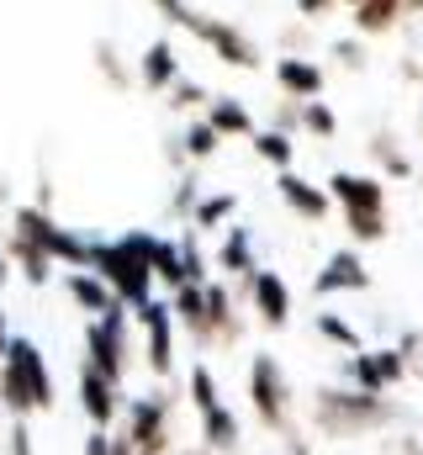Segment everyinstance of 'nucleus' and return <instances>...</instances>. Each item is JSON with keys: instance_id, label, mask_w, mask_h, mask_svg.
<instances>
[{"instance_id": "dca6fc26", "label": "nucleus", "mask_w": 423, "mask_h": 455, "mask_svg": "<svg viewBox=\"0 0 423 455\" xmlns=\"http://www.w3.org/2000/svg\"><path fill=\"white\" fill-rule=\"evenodd\" d=\"M275 85H281V96H291V101H317L323 85H328V69H323L317 59H302V53H281V59H275Z\"/></svg>"}, {"instance_id": "f3484780", "label": "nucleus", "mask_w": 423, "mask_h": 455, "mask_svg": "<svg viewBox=\"0 0 423 455\" xmlns=\"http://www.w3.org/2000/svg\"><path fill=\"white\" fill-rule=\"evenodd\" d=\"M207 323H212V349H233L243 339V318H238V297L222 286V281H207Z\"/></svg>"}, {"instance_id": "20e7f679", "label": "nucleus", "mask_w": 423, "mask_h": 455, "mask_svg": "<svg viewBox=\"0 0 423 455\" xmlns=\"http://www.w3.org/2000/svg\"><path fill=\"white\" fill-rule=\"evenodd\" d=\"M122 440L138 455L175 451V392H148V397L122 403Z\"/></svg>"}, {"instance_id": "a878e982", "label": "nucleus", "mask_w": 423, "mask_h": 455, "mask_svg": "<svg viewBox=\"0 0 423 455\" xmlns=\"http://www.w3.org/2000/svg\"><path fill=\"white\" fill-rule=\"evenodd\" d=\"M365 154L376 159V175L381 180H408L413 175V159H408V148L397 143V132H371V143H365Z\"/></svg>"}, {"instance_id": "09e8293b", "label": "nucleus", "mask_w": 423, "mask_h": 455, "mask_svg": "<svg viewBox=\"0 0 423 455\" xmlns=\"http://www.w3.org/2000/svg\"><path fill=\"white\" fill-rule=\"evenodd\" d=\"M85 455H111V429H91L85 435Z\"/></svg>"}, {"instance_id": "603ef678", "label": "nucleus", "mask_w": 423, "mask_h": 455, "mask_svg": "<svg viewBox=\"0 0 423 455\" xmlns=\"http://www.w3.org/2000/svg\"><path fill=\"white\" fill-rule=\"evenodd\" d=\"M11 212V180H5V170H0V218Z\"/></svg>"}, {"instance_id": "9b49d317", "label": "nucleus", "mask_w": 423, "mask_h": 455, "mask_svg": "<svg viewBox=\"0 0 423 455\" xmlns=\"http://www.w3.org/2000/svg\"><path fill=\"white\" fill-rule=\"evenodd\" d=\"M275 196H281V207L291 212V218H302V223H323L328 212H333V196L307 180V175H297V170H275Z\"/></svg>"}, {"instance_id": "473e14b6", "label": "nucleus", "mask_w": 423, "mask_h": 455, "mask_svg": "<svg viewBox=\"0 0 423 455\" xmlns=\"http://www.w3.org/2000/svg\"><path fill=\"white\" fill-rule=\"evenodd\" d=\"M233 212H238V196L233 191H212L196 202V212H191V228L202 233V228H227L233 223Z\"/></svg>"}, {"instance_id": "6ab92c4d", "label": "nucleus", "mask_w": 423, "mask_h": 455, "mask_svg": "<svg viewBox=\"0 0 423 455\" xmlns=\"http://www.w3.org/2000/svg\"><path fill=\"white\" fill-rule=\"evenodd\" d=\"M64 291H69V302H75L80 313H91V318H106V313L127 307V302H116V291L106 286L96 270H64Z\"/></svg>"}, {"instance_id": "13d9d810", "label": "nucleus", "mask_w": 423, "mask_h": 455, "mask_svg": "<svg viewBox=\"0 0 423 455\" xmlns=\"http://www.w3.org/2000/svg\"><path fill=\"white\" fill-rule=\"evenodd\" d=\"M413 11H419V16H423V0H413Z\"/></svg>"}, {"instance_id": "7ed1b4c3", "label": "nucleus", "mask_w": 423, "mask_h": 455, "mask_svg": "<svg viewBox=\"0 0 423 455\" xmlns=\"http://www.w3.org/2000/svg\"><path fill=\"white\" fill-rule=\"evenodd\" d=\"M11 233H21V238L37 243L53 265H69V270H91V259H96V243H91V238H80L75 228H59L53 212H43V207H32V202L11 207Z\"/></svg>"}, {"instance_id": "aec40b11", "label": "nucleus", "mask_w": 423, "mask_h": 455, "mask_svg": "<svg viewBox=\"0 0 423 455\" xmlns=\"http://www.w3.org/2000/svg\"><path fill=\"white\" fill-rule=\"evenodd\" d=\"M170 313H175V329H180V334H191L202 349H212L207 291H202V286H175V291H170Z\"/></svg>"}, {"instance_id": "a19ab883", "label": "nucleus", "mask_w": 423, "mask_h": 455, "mask_svg": "<svg viewBox=\"0 0 423 455\" xmlns=\"http://www.w3.org/2000/svg\"><path fill=\"white\" fill-rule=\"evenodd\" d=\"M270 127H275V132H286V138H297V132H302V101L281 96V101L270 107Z\"/></svg>"}, {"instance_id": "f704fd0d", "label": "nucleus", "mask_w": 423, "mask_h": 455, "mask_svg": "<svg viewBox=\"0 0 423 455\" xmlns=\"http://www.w3.org/2000/svg\"><path fill=\"white\" fill-rule=\"evenodd\" d=\"M365 43H371V37L349 32V37H333L328 53H333V64H339L344 75H365V69H371V48H365Z\"/></svg>"}, {"instance_id": "ddd939ff", "label": "nucleus", "mask_w": 423, "mask_h": 455, "mask_svg": "<svg viewBox=\"0 0 423 455\" xmlns=\"http://www.w3.org/2000/svg\"><path fill=\"white\" fill-rule=\"evenodd\" d=\"M317 297H339V291H371V270H365V254L360 249H333L323 259V270L313 275Z\"/></svg>"}, {"instance_id": "79ce46f5", "label": "nucleus", "mask_w": 423, "mask_h": 455, "mask_svg": "<svg viewBox=\"0 0 423 455\" xmlns=\"http://www.w3.org/2000/svg\"><path fill=\"white\" fill-rule=\"evenodd\" d=\"M5 455H32V424H27V419H11V429H5Z\"/></svg>"}, {"instance_id": "0eeeda50", "label": "nucleus", "mask_w": 423, "mask_h": 455, "mask_svg": "<svg viewBox=\"0 0 423 455\" xmlns=\"http://www.w3.org/2000/svg\"><path fill=\"white\" fill-rule=\"evenodd\" d=\"M132 318H138V329H143V360H148L154 381H170V371H175V339H180L175 313H170V297H148V302H138Z\"/></svg>"}, {"instance_id": "9d476101", "label": "nucleus", "mask_w": 423, "mask_h": 455, "mask_svg": "<svg viewBox=\"0 0 423 455\" xmlns=\"http://www.w3.org/2000/svg\"><path fill=\"white\" fill-rule=\"evenodd\" d=\"M323 191L333 196L339 212H387V180L381 175H360V170H333L323 180Z\"/></svg>"}, {"instance_id": "8fccbe9b", "label": "nucleus", "mask_w": 423, "mask_h": 455, "mask_svg": "<svg viewBox=\"0 0 423 455\" xmlns=\"http://www.w3.org/2000/svg\"><path fill=\"white\" fill-rule=\"evenodd\" d=\"M164 159H170L175 170H186V164H191V159H186V148H180V138H170V143H164Z\"/></svg>"}, {"instance_id": "412c9836", "label": "nucleus", "mask_w": 423, "mask_h": 455, "mask_svg": "<svg viewBox=\"0 0 423 455\" xmlns=\"http://www.w3.org/2000/svg\"><path fill=\"white\" fill-rule=\"evenodd\" d=\"M217 270H222V275H233V281H238V291H249V281H254V270H259V259H254V238H249L243 228H222V249H217Z\"/></svg>"}, {"instance_id": "cd10ccee", "label": "nucleus", "mask_w": 423, "mask_h": 455, "mask_svg": "<svg viewBox=\"0 0 423 455\" xmlns=\"http://www.w3.org/2000/svg\"><path fill=\"white\" fill-rule=\"evenodd\" d=\"M186 397H191L196 419L212 413V408H222V387H217V371H212L207 360H196V365L186 371Z\"/></svg>"}, {"instance_id": "c9c22d12", "label": "nucleus", "mask_w": 423, "mask_h": 455, "mask_svg": "<svg viewBox=\"0 0 423 455\" xmlns=\"http://www.w3.org/2000/svg\"><path fill=\"white\" fill-rule=\"evenodd\" d=\"M164 96H170V112H186V116L207 112V101H212L207 85H202V80H186V75H180V80H175V85H170Z\"/></svg>"}, {"instance_id": "e433bc0d", "label": "nucleus", "mask_w": 423, "mask_h": 455, "mask_svg": "<svg viewBox=\"0 0 423 455\" xmlns=\"http://www.w3.org/2000/svg\"><path fill=\"white\" fill-rule=\"evenodd\" d=\"M344 228H349L355 243H381V238L392 233L387 212H344Z\"/></svg>"}, {"instance_id": "58836bf2", "label": "nucleus", "mask_w": 423, "mask_h": 455, "mask_svg": "<svg viewBox=\"0 0 423 455\" xmlns=\"http://www.w3.org/2000/svg\"><path fill=\"white\" fill-rule=\"evenodd\" d=\"M196 202H202V191H196V175H191V170H180V180H175V196H170V218H175V223H191Z\"/></svg>"}, {"instance_id": "a211bd4d", "label": "nucleus", "mask_w": 423, "mask_h": 455, "mask_svg": "<svg viewBox=\"0 0 423 455\" xmlns=\"http://www.w3.org/2000/svg\"><path fill=\"white\" fill-rule=\"evenodd\" d=\"M132 69H138V85H143V91L164 96V91L180 80V53H175V43H170V37H159V43H148V48H143V59H138Z\"/></svg>"}, {"instance_id": "3c124183", "label": "nucleus", "mask_w": 423, "mask_h": 455, "mask_svg": "<svg viewBox=\"0 0 423 455\" xmlns=\"http://www.w3.org/2000/svg\"><path fill=\"white\" fill-rule=\"evenodd\" d=\"M397 75H403L408 85H419V80H423V64H419V59H403V64H397Z\"/></svg>"}, {"instance_id": "6e6552de", "label": "nucleus", "mask_w": 423, "mask_h": 455, "mask_svg": "<svg viewBox=\"0 0 423 455\" xmlns=\"http://www.w3.org/2000/svg\"><path fill=\"white\" fill-rule=\"evenodd\" d=\"M344 376L360 392H392V387L408 381V355L397 344H387V349H355V355H344Z\"/></svg>"}, {"instance_id": "2f4dec72", "label": "nucleus", "mask_w": 423, "mask_h": 455, "mask_svg": "<svg viewBox=\"0 0 423 455\" xmlns=\"http://www.w3.org/2000/svg\"><path fill=\"white\" fill-rule=\"evenodd\" d=\"M313 334H317V339H328L333 349H344V355L365 349V339H360V329H355L349 318H339V313H317V318H313Z\"/></svg>"}, {"instance_id": "37998d69", "label": "nucleus", "mask_w": 423, "mask_h": 455, "mask_svg": "<svg viewBox=\"0 0 423 455\" xmlns=\"http://www.w3.org/2000/svg\"><path fill=\"white\" fill-rule=\"evenodd\" d=\"M154 11H159L164 21H175L180 32H186V27H191V16H196V5H191V0H154Z\"/></svg>"}, {"instance_id": "ea45409f", "label": "nucleus", "mask_w": 423, "mask_h": 455, "mask_svg": "<svg viewBox=\"0 0 423 455\" xmlns=\"http://www.w3.org/2000/svg\"><path fill=\"white\" fill-rule=\"evenodd\" d=\"M302 132H313V138H333L339 132V116L328 101H302Z\"/></svg>"}, {"instance_id": "4468645a", "label": "nucleus", "mask_w": 423, "mask_h": 455, "mask_svg": "<svg viewBox=\"0 0 423 455\" xmlns=\"http://www.w3.org/2000/svg\"><path fill=\"white\" fill-rule=\"evenodd\" d=\"M0 360H11V365L27 376V387H32V413H48V408H53V376H48L43 349H37L32 339H21V334H11V344H5Z\"/></svg>"}, {"instance_id": "72a5a7b5", "label": "nucleus", "mask_w": 423, "mask_h": 455, "mask_svg": "<svg viewBox=\"0 0 423 455\" xmlns=\"http://www.w3.org/2000/svg\"><path fill=\"white\" fill-rule=\"evenodd\" d=\"M180 148H186V159H191V164H202V159H212V154L222 148V138H217V127H212L207 116H191V122H186V132H180Z\"/></svg>"}, {"instance_id": "f03ea898", "label": "nucleus", "mask_w": 423, "mask_h": 455, "mask_svg": "<svg viewBox=\"0 0 423 455\" xmlns=\"http://www.w3.org/2000/svg\"><path fill=\"white\" fill-rule=\"evenodd\" d=\"M91 270L116 291V302H127V307L148 302L154 297V233L148 228H132V233H122L111 243H96Z\"/></svg>"}, {"instance_id": "de8ad7c7", "label": "nucleus", "mask_w": 423, "mask_h": 455, "mask_svg": "<svg viewBox=\"0 0 423 455\" xmlns=\"http://www.w3.org/2000/svg\"><path fill=\"white\" fill-rule=\"evenodd\" d=\"M328 11H333V0H297V16L302 21H323Z\"/></svg>"}, {"instance_id": "5701e85b", "label": "nucleus", "mask_w": 423, "mask_h": 455, "mask_svg": "<svg viewBox=\"0 0 423 455\" xmlns=\"http://www.w3.org/2000/svg\"><path fill=\"white\" fill-rule=\"evenodd\" d=\"M202 445L212 455H238L243 451V424H238V413L222 403V408H212L202 413Z\"/></svg>"}, {"instance_id": "6e6d98bb", "label": "nucleus", "mask_w": 423, "mask_h": 455, "mask_svg": "<svg viewBox=\"0 0 423 455\" xmlns=\"http://www.w3.org/2000/svg\"><path fill=\"white\" fill-rule=\"evenodd\" d=\"M5 344H11V323H5V307H0V355H5Z\"/></svg>"}, {"instance_id": "5fc2aeb1", "label": "nucleus", "mask_w": 423, "mask_h": 455, "mask_svg": "<svg viewBox=\"0 0 423 455\" xmlns=\"http://www.w3.org/2000/svg\"><path fill=\"white\" fill-rule=\"evenodd\" d=\"M111 455H138V451H132V445H127L122 435H111Z\"/></svg>"}, {"instance_id": "bf43d9fd", "label": "nucleus", "mask_w": 423, "mask_h": 455, "mask_svg": "<svg viewBox=\"0 0 423 455\" xmlns=\"http://www.w3.org/2000/svg\"><path fill=\"white\" fill-rule=\"evenodd\" d=\"M333 5H355V0H333Z\"/></svg>"}, {"instance_id": "1a4fd4ad", "label": "nucleus", "mask_w": 423, "mask_h": 455, "mask_svg": "<svg viewBox=\"0 0 423 455\" xmlns=\"http://www.w3.org/2000/svg\"><path fill=\"white\" fill-rule=\"evenodd\" d=\"M85 365L101 371L106 381L122 387L127 365H132V344H127V323H111V318H91L85 329Z\"/></svg>"}, {"instance_id": "052dcab7", "label": "nucleus", "mask_w": 423, "mask_h": 455, "mask_svg": "<svg viewBox=\"0 0 423 455\" xmlns=\"http://www.w3.org/2000/svg\"><path fill=\"white\" fill-rule=\"evenodd\" d=\"M419 122H423V101H419Z\"/></svg>"}, {"instance_id": "bb28decb", "label": "nucleus", "mask_w": 423, "mask_h": 455, "mask_svg": "<svg viewBox=\"0 0 423 455\" xmlns=\"http://www.w3.org/2000/svg\"><path fill=\"white\" fill-rule=\"evenodd\" d=\"M91 59H96V75H101L111 91H122V96H127V91H138V69L116 53V43H111V37H96Z\"/></svg>"}, {"instance_id": "4d7b16f0", "label": "nucleus", "mask_w": 423, "mask_h": 455, "mask_svg": "<svg viewBox=\"0 0 423 455\" xmlns=\"http://www.w3.org/2000/svg\"><path fill=\"white\" fill-rule=\"evenodd\" d=\"M180 455H212L207 445H191V451H180Z\"/></svg>"}, {"instance_id": "2eb2a0df", "label": "nucleus", "mask_w": 423, "mask_h": 455, "mask_svg": "<svg viewBox=\"0 0 423 455\" xmlns=\"http://www.w3.org/2000/svg\"><path fill=\"white\" fill-rule=\"evenodd\" d=\"M122 387L116 381H106L101 371H91V365H80V408H85V419L96 424V429H111L116 419H122Z\"/></svg>"}, {"instance_id": "7c9ffc66", "label": "nucleus", "mask_w": 423, "mask_h": 455, "mask_svg": "<svg viewBox=\"0 0 423 455\" xmlns=\"http://www.w3.org/2000/svg\"><path fill=\"white\" fill-rule=\"evenodd\" d=\"M154 281L159 286H186V259H180V238H159L154 233Z\"/></svg>"}, {"instance_id": "4be33fe9", "label": "nucleus", "mask_w": 423, "mask_h": 455, "mask_svg": "<svg viewBox=\"0 0 423 455\" xmlns=\"http://www.w3.org/2000/svg\"><path fill=\"white\" fill-rule=\"evenodd\" d=\"M408 11H413V0H355V5H349L360 37H387V32H397Z\"/></svg>"}, {"instance_id": "39448f33", "label": "nucleus", "mask_w": 423, "mask_h": 455, "mask_svg": "<svg viewBox=\"0 0 423 455\" xmlns=\"http://www.w3.org/2000/svg\"><path fill=\"white\" fill-rule=\"evenodd\" d=\"M249 408H254V419H259V429L265 435H286V429H297L291 424V381H286V371H281V360L270 355V349H259L254 360H249Z\"/></svg>"}, {"instance_id": "393cba45", "label": "nucleus", "mask_w": 423, "mask_h": 455, "mask_svg": "<svg viewBox=\"0 0 423 455\" xmlns=\"http://www.w3.org/2000/svg\"><path fill=\"white\" fill-rule=\"evenodd\" d=\"M0 254L11 259V270L27 275V286H48V281H53V259H48L37 243H27L21 233H5V249H0Z\"/></svg>"}, {"instance_id": "a18cd8bd", "label": "nucleus", "mask_w": 423, "mask_h": 455, "mask_svg": "<svg viewBox=\"0 0 423 455\" xmlns=\"http://www.w3.org/2000/svg\"><path fill=\"white\" fill-rule=\"evenodd\" d=\"M281 455H313V440H307L302 429H286V435H281Z\"/></svg>"}, {"instance_id": "f257e3e1", "label": "nucleus", "mask_w": 423, "mask_h": 455, "mask_svg": "<svg viewBox=\"0 0 423 455\" xmlns=\"http://www.w3.org/2000/svg\"><path fill=\"white\" fill-rule=\"evenodd\" d=\"M313 424L323 440H371L403 424V408L387 392H360V387H317L313 392Z\"/></svg>"}, {"instance_id": "423d86ee", "label": "nucleus", "mask_w": 423, "mask_h": 455, "mask_svg": "<svg viewBox=\"0 0 423 455\" xmlns=\"http://www.w3.org/2000/svg\"><path fill=\"white\" fill-rule=\"evenodd\" d=\"M202 48H207L217 64H227V69H243V75H254L265 59H259V48H254V37L243 32V27H233V21H222V16H212V11H196L191 16V27H186Z\"/></svg>"}, {"instance_id": "864d4df0", "label": "nucleus", "mask_w": 423, "mask_h": 455, "mask_svg": "<svg viewBox=\"0 0 423 455\" xmlns=\"http://www.w3.org/2000/svg\"><path fill=\"white\" fill-rule=\"evenodd\" d=\"M5 286H11V259L0 254V302H5Z\"/></svg>"}, {"instance_id": "c85d7f7f", "label": "nucleus", "mask_w": 423, "mask_h": 455, "mask_svg": "<svg viewBox=\"0 0 423 455\" xmlns=\"http://www.w3.org/2000/svg\"><path fill=\"white\" fill-rule=\"evenodd\" d=\"M254 159H265L270 170H291V159H297V138H286V132H275V127H254Z\"/></svg>"}, {"instance_id": "4c0bfd02", "label": "nucleus", "mask_w": 423, "mask_h": 455, "mask_svg": "<svg viewBox=\"0 0 423 455\" xmlns=\"http://www.w3.org/2000/svg\"><path fill=\"white\" fill-rule=\"evenodd\" d=\"M180 259H186V286H207L212 281V259L202 254V243H196V228L180 233Z\"/></svg>"}, {"instance_id": "c756f323", "label": "nucleus", "mask_w": 423, "mask_h": 455, "mask_svg": "<svg viewBox=\"0 0 423 455\" xmlns=\"http://www.w3.org/2000/svg\"><path fill=\"white\" fill-rule=\"evenodd\" d=\"M0 408L11 419H32V387H27V376L11 360H0Z\"/></svg>"}, {"instance_id": "f8f14e48", "label": "nucleus", "mask_w": 423, "mask_h": 455, "mask_svg": "<svg viewBox=\"0 0 423 455\" xmlns=\"http://www.w3.org/2000/svg\"><path fill=\"white\" fill-rule=\"evenodd\" d=\"M243 297H249V307L259 313L265 329H286V323H291V286H286L281 270H265V265H259Z\"/></svg>"}, {"instance_id": "c03bdc74", "label": "nucleus", "mask_w": 423, "mask_h": 455, "mask_svg": "<svg viewBox=\"0 0 423 455\" xmlns=\"http://www.w3.org/2000/svg\"><path fill=\"white\" fill-rule=\"evenodd\" d=\"M307 27H313V21L286 27V32H281V53H302V59H307V43H313V37H307Z\"/></svg>"}, {"instance_id": "b1692460", "label": "nucleus", "mask_w": 423, "mask_h": 455, "mask_svg": "<svg viewBox=\"0 0 423 455\" xmlns=\"http://www.w3.org/2000/svg\"><path fill=\"white\" fill-rule=\"evenodd\" d=\"M202 116L217 127V138H222V143H227V138H243V143H249V138H254V127H259L254 112H249L243 101H233V96H212Z\"/></svg>"}, {"instance_id": "49530a36", "label": "nucleus", "mask_w": 423, "mask_h": 455, "mask_svg": "<svg viewBox=\"0 0 423 455\" xmlns=\"http://www.w3.org/2000/svg\"><path fill=\"white\" fill-rule=\"evenodd\" d=\"M387 455H423V435H397V440H387Z\"/></svg>"}]
</instances>
